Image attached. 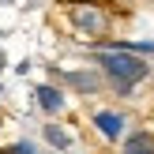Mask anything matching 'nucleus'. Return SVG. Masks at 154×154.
<instances>
[{"label": "nucleus", "instance_id": "1", "mask_svg": "<svg viewBox=\"0 0 154 154\" xmlns=\"http://www.w3.org/2000/svg\"><path fill=\"white\" fill-rule=\"evenodd\" d=\"M90 64L105 75L109 90H113L117 98H124V102L135 98V87H139L143 79H150V72H154V68L147 64V57L120 53V49H102V45L90 49Z\"/></svg>", "mask_w": 154, "mask_h": 154}, {"label": "nucleus", "instance_id": "2", "mask_svg": "<svg viewBox=\"0 0 154 154\" xmlns=\"http://www.w3.org/2000/svg\"><path fill=\"white\" fill-rule=\"evenodd\" d=\"M60 15L68 23V34H75L79 42L102 45L113 34V8L102 0H64Z\"/></svg>", "mask_w": 154, "mask_h": 154}, {"label": "nucleus", "instance_id": "3", "mask_svg": "<svg viewBox=\"0 0 154 154\" xmlns=\"http://www.w3.org/2000/svg\"><path fill=\"white\" fill-rule=\"evenodd\" d=\"M53 75H57L60 83H64L68 90H75L79 98H98L109 90V83H105V75L98 72L94 64L90 68H72V72H60V68H53Z\"/></svg>", "mask_w": 154, "mask_h": 154}, {"label": "nucleus", "instance_id": "4", "mask_svg": "<svg viewBox=\"0 0 154 154\" xmlns=\"http://www.w3.org/2000/svg\"><path fill=\"white\" fill-rule=\"evenodd\" d=\"M128 124H132V117L120 113V109H94L90 113V128H94L105 143H120L128 135Z\"/></svg>", "mask_w": 154, "mask_h": 154}, {"label": "nucleus", "instance_id": "5", "mask_svg": "<svg viewBox=\"0 0 154 154\" xmlns=\"http://www.w3.org/2000/svg\"><path fill=\"white\" fill-rule=\"evenodd\" d=\"M34 105L49 120H57L60 113L68 109V94H64V87H57V83H38L34 87Z\"/></svg>", "mask_w": 154, "mask_h": 154}, {"label": "nucleus", "instance_id": "6", "mask_svg": "<svg viewBox=\"0 0 154 154\" xmlns=\"http://www.w3.org/2000/svg\"><path fill=\"white\" fill-rule=\"evenodd\" d=\"M120 154H154V132L150 128H135L120 139Z\"/></svg>", "mask_w": 154, "mask_h": 154}, {"label": "nucleus", "instance_id": "7", "mask_svg": "<svg viewBox=\"0 0 154 154\" xmlns=\"http://www.w3.org/2000/svg\"><path fill=\"white\" fill-rule=\"evenodd\" d=\"M42 135H45V143H49L57 154H64V150L75 147V135L68 132L64 124H57V120H45V124H42Z\"/></svg>", "mask_w": 154, "mask_h": 154}, {"label": "nucleus", "instance_id": "8", "mask_svg": "<svg viewBox=\"0 0 154 154\" xmlns=\"http://www.w3.org/2000/svg\"><path fill=\"white\" fill-rule=\"evenodd\" d=\"M4 154H42V150H38L30 139H15L11 147H4Z\"/></svg>", "mask_w": 154, "mask_h": 154}, {"label": "nucleus", "instance_id": "9", "mask_svg": "<svg viewBox=\"0 0 154 154\" xmlns=\"http://www.w3.org/2000/svg\"><path fill=\"white\" fill-rule=\"evenodd\" d=\"M0 4H11V0H0Z\"/></svg>", "mask_w": 154, "mask_h": 154}, {"label": "nucleus", "instance_id": "10", "mask_svg": "<svg viewBox=\"0 0 154 154\" xmlns=\"http://www.w3.org/2000/svg\"><path fill=\"white\" fill-rule=\"evenodd\" d=\"M0 128H4V117H0Z\"/></svg>", "mask_w": 154, "mask_h": 154}, {"label": "nucleus", "instance_id": "11", "mask_svg": "<svg viewBox=\"0 0 154 154\" xmlns=\"http://www.w3.org/2000/svg\"><path fill=\"white\" fill-rule=\"evenodd\" d=\"M64 154H72V150H64Z\"/></svg>", "mask_w": 154, "mask_h": 154}]
</instances>
